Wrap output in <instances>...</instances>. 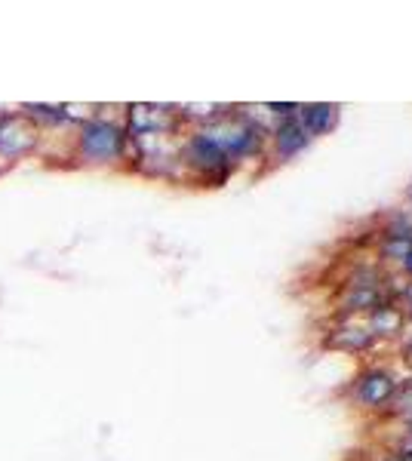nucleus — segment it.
I'll list each match as a JSON object with an SVG mask.
<instances>
[{"label": "nucleus", "instance_id": "1", "mask_svg": "<svg viewBox=\"0 0 412 461\" xmlns=\"http://www.w3.org/2000/svg\"><path fill=\"white\" fill-rule=\"evenodd\" d=\"M126 132L108 121H93L80 132V151L89 160H117L124 154Z\"/></svg>", "mask_w": 412, "mask_h": 461}, {"label": "nucleus", "instance_id": "2", "mask_svg": "<svg viewBox=\"0 0 412 461\" xmlns=\"http://www.w3.org/2000/svg\"><path fill=\"white\" fill-rule=\"evenodd\" d=\"M394 375L388 373V369H366V373H361V378L354 382V388H351V397L357 400L363 409H385L388 403H391L394 391H397Z\"/></svg>", "mask_w": 412, "mask_h": 461}, {"label": "nucleus", "instance_id": "3", "mask_svg": "<svg viewBox=\"0 0 412 461\" xmlns=\"http://www.w3.org/2000/svg\"><path fill=\"white\" fill-rule=\"evenodd\" d=\"M296 114H298V111H296ZM296 114L283 117V121L277 123L274 130L268 132V139H265V148H271V160H277V163L296 158V154H302L305 148L311 145L308 130H305V126L298 123Z\"/></svg>", "mask_w": 412, "mask_h": 461}, {"label": "nucleus", "instance_id": "4", "mask_svg": "<svg viewBox=\"0 0 412 461\" xmlns=\"http://www.w3.org/2000/svg\"><path fill=\"white\" fill-rule=\"evenodd\" d=\"M296 117L314 139V136H324V132L335 130V123H339V105H298Z\"/></svg>", "mask_w": 412, "mask_h": 461}, {"label": "nucleus", "instance_id": "5", "mask_svg": "<svg viewBox=\"0 0 412 461\" xmlns=\"http://www.w3.org/2000/svg\"><path fill=\"white\" fill-rule=\"evenodd\" d=\"M403 323H407V314H403V308H397L391 302H381L379 308L370 311V332L376 339L381 336H400L403 332Z\"/></svg>", "mask_w": 412, "mask_h": 461}, {"label": "nucleus", "instance_id": "6", "mask_svg": "<svg viewBox=\"0 0 412 461\" xmlns=\"http://www.w3.org/2000/svg\"><path fill=\"white\" fill-rule=\"evenodd\" d=\"M329 345L339 348V351H348V354H361V351H370L376 345V336L370 332V326H342L329 336Z\"/></svg>", "mask_w": 412, "mask_h": 461}, {"label": "nucleus", "instance_id": "7", "mask_svg": "<svg viewBox=\"0 0 412 461\" xmlns=\"http://www.w3.org/2000/svg\"><path fill=\"white\" fill-rule=\"evenodd\" d=\"M409 252H412V237H385V243H381V256L391 258L397 265L407 262Z\"/></svg>", "mask_w": 412, "mask_h": 461}, {"label": "nucleus", "instance_id": "8", "mask_svg": "<svg viewBox=\"0 0 412 461\" xmlns=\"http://www.w3.org/2000/svg\"><path fill=\"white\" fill-rule=\"evenodd\" d=\"M403 357H407V363H412V336L407 339V345H403Z\"/></svg>", "mask_w": 412, "mask_h": 461}, {"label": "nucleus", "instance_id": "9", "mask_svg": "<svg viewBox=\"0 0 412 461\" xmlns=\"http://www.w3.org/2000/svg\"><path fill=\"white\" fill-rule=\"evenodd\" d=\"M403 271H407L409 277H412V252H409V256H407V262H403Z\"/></svg>", "mask_w": 412, "mask_h": 461}, {"label": "nucleus", "instance_id": "10", "mask_svg": "<svg viewBox=\"0 0 412 461\" xmlns=\"http://www.w3.org/2000/svg\"><path fill=\"white\" fill-rule=\"evenodd\" d=\"M409 203H412V188H409Z\"/></svg>", "mask_w": 412, "mask_h": 461}, {"label": "nucleus", "instance_id": "11", "mask_svg": "<svg viewBox=\"0 0 412 461\" xmlns=\"http://www.w3.org/2000/svg\"><path fill=\"white\" fill-rule=\"evenodd\" d=\"M409 461H412V456H409Z\"/></svg>", "mask_w": 412, "mask_h": 461}]
</instances>
